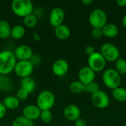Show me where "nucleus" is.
<instances>
[{"label": "nucleus", "instance_id": "obj_16", "mask_svg": "<svg viewBox=\"0 0 126 126\" xmlns=\"http://www.w3.org/2000/svg\"><path fill=\"white\" fill-rule=\"evenodd\" d=\"M102 30L103 35L108 38H114L117 37L119 33L118 27L113 23H107Z\"/></svg>", "mask_w": 126, "mask_h": 126}, {"label": "nucleus", "instance_id": "obj_34", "mask_svg": "<svg viewBox=\"0 0 126 126\" xmlns=\"http://www.w3.org/2000/svg\"><path fill=\"white\" fill-rule=\"evenodd\" d=\"M6 113H7V109L4 107L3 103L0 102V120L4 117V116L6 115Z\"/></svg>", "mask_w": 126, "mask_h": 126}, {"label": "nucleus", "instance_id": "obj_11", "mask_svg": "<svg viewBox=\"0 0 126 126\" xmlns=\"http://www.w3.org/2000/svg\"><path fill=\"white\" fill-rule=\"evenodd\" d=\"M17 61H30L33 55L32 49L26 44L18 46L13 52Z\"/></svg>", "mask_w": 126, "mask_h": 126}, {"label": "nucleus", "instance_id": "obj_38", "mask_svg": "<svg viewBox=\"0 0 126 126\" xmlns=\"http://www.w3.org/2000/svg\"><path fill=\"white\" fill-rule=\"evenodd\" d=\"M122 23H123V25L126 28V13L125 14V16H123V18Z\"/></svg>", "mask_w": 126, "mask_h": 126}, {"label": "nucleus", "instance_id": "obj_37", "mask_svg": "<svg viewBox=\"0 0 126 126\" xmlns=\"http://www.w3.org/2000/svg\"><path fill=\"white\" fill-rule=\"evenodd\" d=\"M81 3L83 4L86 6H88V5H90L91 4H92L93 3V1L92 0H82L81 1Z\"/></svg>", "mask_w": 126, "mask_h": 126}, {"label": "nucleus", "instance_id": "obj_8", "mask_svg": "<svg viewBox=\"0 0 126 126\" xmlns=\"http://www.w3.org/2000/svg\"><path fill=\"white\" fill-rule=\"evenodd\" d=\"M34 70V66L30 61H17L13 72L15 74L21 78H24L30 77Z\"/></svg>", "mask_w": 126, "mask_h": 126}, {"label": "nucleus", "instance_id": "obj_10", "mask_svg": "<svg viewBox=\"0 0 126 126\" xmlns=\"http://www.w3.org/2000/svg\"><path fill=\"white\" fill-rule=\"evenodd\" d=\"M65 18V12L61 7H54L49 13V24L54 27H57L61 24L64 21Z\"/></svg>", "mask_w": 126, "mask_h": 126}, {"label": "nucleus", "instance_id": "obj_15", "mask_svg": "<svg viewBox=\"0 0 126 126\" xmlns=\"http://www.w3.org/2000/svg\"><path fill=\"white\" fill-rule=\"evenodd\" d=\"M80 110L76 105L69 104L66 106L63 110V115L65 118L71 122H75L80 118Z\"/></svg>", "mask_w": 126, "mask_h": 126}, {"label": "nucleus", "instance_id": "obj_23", "mask_svg": "<svg viewBox=\"0 0 126 126\" xmlns=\"http://www.w3.org/2000/svg\"><path fill=\"white\" fill-rule=\"evenodd\" d=\"M113 97L118 102L123 103L126 101V89L124 87H117L112 90Z\"/></svg>", "mask_w": 126, "mask_h": 126}, {"label": "nucleus", "instance_id": "obj_5", "mask_svg": "<svg viewBox=\"0 0 126 126\" xmlns=\"http://www.w3.org/2000/svg\"><path fill=\"white\" fill-rule=\"evenodd\" d=\"M89 21L93 28L103 29L107 24V15L101 9H94L89 16Z\"/></svg>", "mask_w": 126, "mask_h": 126}, {"label": "nucleus", "instance_id": "obj_29", "mask_svg": "<svg viewBox=\"0 0 126 126\" xmlns=\"http://www.w3.org/2000/svg\"><path fill=\"white\" fill-rule=\"evenodd\" d=\"M99 90H100L99 84L97 83L94 82V81L86 85V87H85V92L91 93L92 94H94L95 92H97Z\"/></svg>", "mask_w": 126, "mask_h": 126}, {"label": "nucleus", "instance_id": "obj_28", "mask_svg": "<svg viewBox=\"0 0 126 126\" xmlns=\"http://www.w3.org/2000/svg\"><path fill=\"white\" fill-rule=\"evenodd\" d=\"M52 118H53V114H52L51 110L41 111L39 119L41 120V121L43 123L48 124V123H51V121L52 120Z\"/></svg>", "mask_w": 126, "mask_h": 126}, {"label": "nucleus", "instance_id": "obj_25", "mask_svg": "<svg viewBox=\"0 0 126 126\" xmlns=\"http://www.w3.org/2000/svg\"><path fill=\"white\" fill-rule=\"evenodd\" d=\"M12 126H34V123L27 118H25L24 117L21 116H18L17 117H16L14 119V120L13 121Z\"/></svg>", "mask_w": 126, "mask_h": 126}, {"label": "nucleus", "instance_id": "obj_26", "mask_svg": "<svg viewBox=\"0 0 126 126\" xmlns=\"http://www.w3.org/2000/svg\"><path fill=\"white\" fill-rule=\"evenodd\" d=\"M120 75H125L126 73V60L120 58L115 61V69H114Z\"/></svg>", "mask_w": 126, "mask_h": 126}, {"label": "nucleus", "instance_id": "obj_22", "mask_svg": "<svg viewBox=\"0 0 126 126\" xmlns=\"http://www.w3.org/2000/svg\"><path fill=\"white\" fill-rule=\"evenodd\" d=\"M25 33H26L25 27L23 25L17 24L12 27L11 32H10V37L13 39L18 40V39L22 38L25 35Z\"/></svg>", "mask_w": 126, "mask_h": 126}, {"label": "nucleus", "instance_id": "obj_18", "mask_svg": "<svg viewBox=\"0 0 126 126\" xmlns=\"http://www.w3.org/2000/svg\"><path fill=\"white\" fill-rule=\"evenodd\" d=\"M1 103H3V105L7 109H10V110H15L18 109L20 105V101L18 100L16 95L6 96L3 99V101Z\"/></svg>", "mask_w": 126, "mask_h": 126}, {"label": "nucleus", "instance_id": "obj_9", "mask_svg": "<svg viewBox=\"0 0 126 126\" xmlns=\"http://www.w3.org/2000/svg\"><path fill=\"white\" fill-rule=\"evenodd\" d=\"M92 103L97 109H106L109 105V97L108 94L101 90L92 94Z\"/></svg>", "mask_w": 126, "mask_h": 126}, {"label": "nucleus", "instance_id": "obj_3", "mask_svg": "<svg viewBox=\"0 0 126 126\" xmlns=\"http://www.w3.org/2000/svg\"><path fill=\"white\" fill-rule=\"evenodd\" d=\"M55 103V94L49 90H44L37 97L36 105L41 110H51Z\"/></svg>", "mask_w": 126, "mask_h": 126}, {"label": "nucleus", "instance_id": "obj_13", "mask_svg": "<svg viewBox=\"0 0 126 126\" xmlns=\"http://www.w3.org/2000/svg\"><path fill=\"white\" fill-rule=\"evenodd\" d=\"M52 70L55 75L63 77L66 75L69 71V63L64 59H58L53 63Z\"/></svg>", "mask_w": 126, "mask_h": 126}, {"label": "nucleus", "instance_id": "obj_27", "mask_svg": "<svg viewBox=\"0 0 126 126\" xmlns=\"http://www.w3.org/2000/svg\"><path fill=\"white\" fill-rule=\"evenodd\" d=\"M23 22L24 26H26L27 27L33 28L37 24V17L34 14H30L23 18Z\"/></svg>", "mask_w": 126, "mask_h": 126}, {"label": "nucleus", "instance_id": "obj_32", "mask_svg": "<svg viewBox=\"0 0 126 126\" xmlns=\"http://www.w3.org/2000/svg\"><path fill=\"white\" fill-rule=\"evenodd\" d=\"M92 35L95 39H99V38H102L103 35V30L99 29V28H93V30L92 31Z\"/></svg>", "mask_w": 126, "mask_h": 126}, {"label": "nucleus", "instance_id": "obj_19", "mask_svg": "<svg viewBox=\"0 0 126 126\" xmlns=\"http://www.w3.org/2000/svg\"><path fill=\"white\" fill-rule=\"evenodd\" d=\"M20 86H21V89L26 90L27 92L30 94L34 92L36 87V83L34 78H32L30 76V77L21 78V82H20Z\"/></svg>", "mask_w": 126, "mask_h": 126}, {"label": "nucleus", "instance_id": "obj_7", "mask_svg": "<svg viewBox=\"0 0 126 126\" xmlns=\"http://www.w3.org/2000/svg\"><path fill=\"white\" fill-rule=\"evenodd\" d=\"M106 65V61L100 52H95L88 58V66L94 72H100L103 71L105 69Z\"/></svg>", "mask_w": 126, "mask_h": 126}, {"label": "nucleus", "instance_id": "obj_4", "mask_svg": "<svg viewBox=\"0 0 126 126\" xmlns=\"http://www.w3.org/2000/svg\"><path fill=\"white\" fill-rule=\"evenodd\" d=\"M102 80L106 86L112 90L119 87L122 81L121 75L112 68L108 69L103 72Z\"/></svg>", "mask_w": 126, "mask_h": 126}, {"label": "nucleus", "instance_id": "obj_14", "mask_svg": "<svg viewBox=\"0 0 126 126\" xmlns=\"http://www.w3.org/2000/svg\"><path fill=\"white\" fill-rule=\"evenodd\" d=\"M41 112V110L37 106V105L30 104L26 106L23 109L22 116L33 122L34 120H37L39 119Z\"/></svg>", "mask_w": 126, "mask_h": 126}, {"label": "nucleus", "instance_id": "obj_20", "mask_svg": "<svg viewBox=\"0 0 126 126\" xmlns=\"http://www.w3.org/2000/svg\"><path fill=\"white\" fill-rule=\"evenodd\" d=\"M14 89L13 80L7 75H0V91L4 92H12Z\"/></svg>", "mask_w": 126, "mask_h": 126}, {"label": "nucleus", "instance_id": "obj_17", "mask_svg": "<svg viewBox=\"0 0 126 126\" xmlns=\"http://www.w3.org/2000/svg\"><path fill=\"white\" fill-rule=\"evenodd\" d=\"M55 35L60 40H66L71 35V30L68 26L63 24L55 27Z\"/></svg>", "mask_w": 126, "mask_h": 126}, {"label": "nucleus", "instance_id": "obj_12", "mask_svg": "<svg viewBox=\"0 0 126 126\" xmlns=\"http://www.w3.org/2000/svg\"><path fill=\"white\" fill-rule=\"evenodd\" d=\"M78 78L85 86L93 82L95 78V72L88 66H83L78 72Z\"/></svg>", "mask_w": 126, "mask_h": 126}, {"label": "nucleus", "instance_id": "obj_21", "mask_svg": "<svg viewBox=\"0 0 126 126\" xmlns=\"http://www.w3.org/2000/svg\"><path fill=\"white\" fill-rule=\"evenodd\" d=\"M11 26L10 23L4 19H0V38L7 39L10 37Z\"/></svg>", "mask_w": 126, "mask_h": 126}, {"label": "nucleus", "instance_id": "obj_30", "mask_svg": "<svg viewBox=\"0 0 126 126\" xmlns=\"http://www.w3.org/2000/svg\"><path fill=\"white\" fill-rule=\"evenodd\" d=\"M30 93L27 92L26 90L23 89H19L16 94V97L18 98V100L21 102V101H24L26 100L28 97H29Z\"/></svg>", "mask_w": 126, "mask_h": 126}, {"label": "nucleus", "instance_id": "obj_24", "mask_svg": "<svg viewBox=\"0 0 126 126\" xmlns=\"http://www.w3.org/2000/svg\"><path fill=\"white\" fill-rule=\"evenodd\" d=\"M85 87L86 86L81 83L80 80H75L72 81L69 85V90L73 94H80L83 92H85Z\"/></svg>", "mask_w": 126, "mask_h": 126}, {"label": "nucleus", "instance_id": "obj_33", "mask_svg": "<svg viewBox=\"0 0 126 126\" xmlns=\"http://www.w3.org/2000/svg\"><path fill=\"white\" fill-rule=\"evenodd\" d=\"M95 52V49H94V47L92 45H89L87 46L86 48H85V53L86 55H88L89 56L92 55L93 53Z\"/></svg>", "mask_w": 126, "mask_h": 126}, {"label": "nucleus", "instance_id": "obj_36", "mask_svg": "<svg viewBox=\"0 0 126 126\" xmlns=\"http://www.w3.org/2000/svg\"><path fill=\"white\" fill-rule=\"evenodd\" d=\"M116 3L120 7H126V0H117Z\"/></svg>", "mask_w": 126, "mask_h": 126}, {"label": "nucleus", "instance_id": "obj_6", "mask_svg": "<svg viewBox=\"0 0 126 126\" xmlns=\"http://www.w3.org/2000/svg\"><path fill=\"white\" fill-rule=\"evenodd\" d=\"M100 52L106 61L115 62L120 58L119 49L114 44L111 43L103 44L101 46Z\"/></svg>", "mask_w": 126, "mask_h": 126}, {"label": "nucleus", "instance_id": "obj_35", "mask_svg": "<svg viewBox=\"0 0 126 126\" xmlns=\"http://www.w3.org/2000/svg\"><path fill=\"white\" fill-rule=\"evenodd\" d=\"M75 126H87V122L83 118H79L75 122Z\"/></svg>", "mask_w": 126, "mask_h": 126}, {"label": "nucleus", "instance_id": "obj_2", "mask_svg": "<svg viewBox=\"0 0 126 126\" xmlns=\"http://www.w3.org/2000/svg\"><path fill=\"white\" fill-rule=\"evenodd\" d=\"M11 9L16 16L24 18L32 14L33 4L30 0H13L11 3Z\"/></svg>", "mask_w": 126, "mask_h": 126}, {"label": "nucleus", "instance_id": "obj_31", "mask_svg": "<svg viewBox=\"0 0 126 126\" xmlns=\"http://www.w3.org/2000/svg\"><path fill=\"white\" fill-rule=\"evenodd\" d=\"M30 62L32 64V66L34 67L37 66L41 63V58L40 57V55H38L37 54H33L32 56L31 57V58L30 59Z\"/></svg>", "mask_w": 126, "mask_h": 126}, {"label": "nucleus", "instance_id": "obj_1", "mask_svg": "<svg viewBox=\"0 0 126 126\" xmlns=\"http://www.w3.org/2000/svg\"><path fill=\"white\" fill-rule=\"evenodd\" d=\"M17 61L12 51H0V75H8L13 72Z\"/></svg>", "mask_w": 126, "mask_h": 126}]
</instances>
